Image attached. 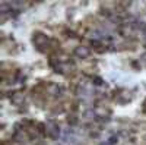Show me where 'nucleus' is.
I'll use <instances>...</instances> for the list:
<instances>
[{
  "label": "nucleus",
  "mask_w": 146,
  "mask_h": 145,
  "mask_svg": "<svg viewBox=\"0 0 146 145\" xmlns=\"http://www.w3.org/2000/svg\"><path fill=\"white\" fill-rule=\"evenodd\" d=\"M47 130H48V134H50V136L53 139H56L58 136V126L54 123V122H47Z\"/></svg>",
  "instance_id": "1"
},
{
  "label": "nucleus",
  "mask_w": 146,
  "mask_h": 145,
  "mask_svg": "<svg viewBox=\"0 0 146 145\" xmlns=\"http://www.w3.org/2000/svg\"><path fill=\"white\" fill-rule=\"evenodd\" d=\"M76 54L79 56V57H88L89 56V50L86 47H79V48H76Z\"/></svg>",
  "instance_id": "2"
},
{
  "label": "nucleus",
  "mask_w": 146,
  "mask_h": 145,
  "mask_svg": "<svg viewBox=\"0 0 146 145\" xmlns=\"http://www.w3.org/2000/svg\"><path fill=\"white\" fill-rule=\"evenodd\" d=\"M101 145H111V142H107V144L104 142V144H101Z\"/></svg>",
  "instance_id": "3"
}]
</instances>
